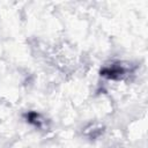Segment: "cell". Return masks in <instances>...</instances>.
Segmentation results:
<instances>
[{
	"mask_svg": "<svg viewBox=\"0 0 148 148\" xmlns=\"http://www.w3.org/2000/svg\"><path fill=\"white\" fill-rule=\"evenodd\" d=\"M126 68L120 64H112L110 66H105L101 71V75L111 80H119L126 74Z\"/></svg>",
	"mask_w": 148,
	"mask_h": 148,
	"instance_id": "6da1fadb",
	"label": "cell"
},
{
	"mask_svg": "<svg viewBox=\"0 0 148 148\" xmlns=\"http://www.w3.org/2000/svg\"><path fill=\"white\" fill-rule=\"evenodd\" d=\"M25 119L28 123H30L31 125H34L35 127L37 128H42L43 124H44V120L42 118V116L35 111H30L28 113H25Z\"/></svg>",
	"mask_w": 148,
	"mask_h": 148,
	"instance_id": "7a4b0ae2",
	"label": "cell"
}]
</instances>
